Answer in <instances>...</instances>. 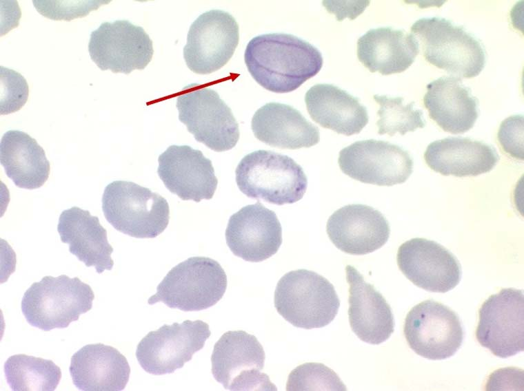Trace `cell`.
Masks as SVG:
<instances>
[{"label": "cell", "instance_id": "1", "mask_svg": "<svg viewBox=\"0 0 524 391\" xmlns=\"http://www.w3.org/2000/svg\"><path fill=\"white\" fill-rule=\"evenodd\" d=\"M244 60L252 78L268 91H294L323 66L319 50L306 41L283 33L256 36L248 43Z\"/></svg>", "mask_w": 524, "mask_h": 391}, {"label": "cell", "instance_id": "2", "mask_svg": "<svg viewBox=\"0 0 524 391\" xmlns=\"http://www.w3.org/2000/svg\"><path fill=\"white\" fill-rule=\"evenodd\" d=\"M236 182L247 197L283 205L300 200L308 187L302 169L290 157L258 150L245 156L235 170Z\"/></svg>", "mask_w": 524, "mask_h": 391}, {"label": "cell", "instance_id": "3", "mask_svg": "<svg viewBox=\"0 0 524 391\" xmlns=\"http://www.w3.org/2000/svg\"><path fill=\"white\" fill-rule=\"evenodd\" d=\"M94 298L91 287L77 277L45 276L27 289L21 308L29 324L49 331L77 321L91 310Z\"/></svg>", "mask_w": 524, "mask_h": 391}, {"label": "cell", "instance_id": "4", "mask_svg": "<svg viewBox=\"0 0 524 391\" xmlns=\"http://www.w3.org/2000/svg\"><path fill=\"white\" fill-rule=\"evenodd\" d=\"M411 31L420 40L425 60L451 76L471 78L483 70V45L463 27L444 18L430 17L415 21Z\"/></svg>", "mask_w": 524, "mask_h": 391}, {"label": "cell", "instance_id": "5", "mask_svg": "<svg viewBox=\"0 0 524 391\" xmlns=\"http://www.w3.org/2000/svg\"><path fill=\"white\" fill-rule=\"evenodd\" d=\"M339 306L333 285L314 271H290L276 286L274 306L277 312L297 328L312 329L328 325L337 315Z\"/></svg>", "mask_w": 524, "mask_h": 391}, {"label": "cell", "instance_id": "6", "mask_svg": "<svg viewBox=\"0 0 524 391\" xmlns=\"http://www.w3.org/2000/svg\"><path fill=\"white\" fill-rule=\"evenodd\" d=\"M102 210L116 230L136 238L156 237L170 220V208L164 198L130 181L115 180L105 187Z\"/></svg>", "mask_w": 524, "mask_h": 391}, {"label": "cell", "instance_id": "7", "mask_svg": "<svg viewBox=\"0 0 524 391\" xmlns=\"http://www.w3.org/2000/svg\"><path fill=\"white\" fill-rule=\"evenodd\" d=\"M227 275L218 262L192 257L173 267L148 303L163 302L183 311H199L215 305L227 288Z\"/></svg>", "mask_w": 524, "mask_h": 391}, {"label": "cell", "instance_id": "8", "mask_svg": "<svg viewBox=\"0 0 524 391\" xmlns=\"http://www.w3.org/2000/svg\"><path fill=\"white\" fill-rule=\"evenodd\" d=\"M176 106L179 120L196 141L218 152L236 145L238 123L214 90L196 83L188 85L178 96Z\"/></svg>", "mask_w": 524, "mask_h": 391}, {"label": "cell", "instance_id": "9", "mask_svg": "<svg viewBox=\"0 0 524 391\" xmlns=\"http://www.w3.org/2000/svg\"><path fill=\"white\" fill-rule=\"evenodd\" d=\"M265 352L255 336L243 330L228 331L216 342L211 356L212 374L225 389L276 390L264 367Z\"/></svg>", "mask_w": 524, "mask_h": 391}, {"label": "cell", "instance_id": "10", "mask_svg": "<svg viewBox=\"0 0 524 391\" xmlns=\"http://www.w3.org/2000/svg\"><path fill=\"white\" fill-rule=\"evenodd\" d=\"M210 335L208 324L201 320L164 324L139 341L136 357L149 374H171L190 361L193 355L203 348Z\"/></svg>", "mask_w": 524, "mask_h": 391}, {"label": "cell", "instance_id": "11", "mask_svg": "<svg viewBox=\"0 0 524 391\" xmlns=\"http://www.w3.org/2000/svg\"><path fill=\"white\" fill-rule=\"evenodd\" d=\"M403 333L415 353L431 360L452 357L464 338L458 316L447 306L432 299L418 304L409 311Z\"/></svg>", "mask_w": 524, "mask_h": 391}, {"label": "cell", "instance_id": "12", "mask_svg": "<svg viewBox=\"0 0 524 391\" xmlns=\"http://www.w3.org/2000/svg\"><path fill=\"white\" fill-rule=\"evenodd\" d=\"M88 52L102 71L129 74L151 61L152 41L143 28L127 20L104 22L90 34Z\"/></svg>", "mask_w": 524, "mask_h": 391}, {"label": "cell", "instance_id": "13", "mask_svg": "<svg viewBox=\"0 0 524 391\" xmlns=\"http://www.w3.org/2000/svg\"><path fill=\"white\" fill-rule=\"evenodd\" d=\"M476 338L500 358L524 350V295L521 290L502 288L478 310Z\"/></svg>", "mask_w": 524, "mask_h": 391}, {"label": "cell", "instance_id": "14", "mask_svg": "<svg viewBox=\"0 0 524 391\" xmlns=\"http://www.w3.org/2000/svg\"><path fill=\"white\" fill-rule=\"evenodd\" d=\"M338 163L352 179L378 186L405 182L413 171L408 152L388 142L373 139L355 142L342 149Z\"/></svg>", "mask_w": 524, "mask_h": 391}, {"label": "cell", "instance_id": "15", "mask_svg": "<svg viewBox=\"0 0 524 391\" xmlns=\"http://www.w3.org/2000/svg\"><path fill=\"white\" fill-rule=\"evenodd\" d=\"M239 25L228 12L212 10L191 25L183 57L188 67L199 74L212 73L225 65L239 43Z\"/></svg>", "mask_w": 524, "mask_h": 391}, {"label": "cell", "instance_id": "16", "mask_svg": "<svg viewBox=\"0 0 524 391\" xmlns=\"http://www.w3.org/2000/svg\"><path fill=\"white\" fill-rule=\"evenodd\" d=\"M396 261L410 281L430 292H448L461 281V268L457 259L432 240L416 237L406 241L398 249Z\"/></svg>", "mask_w": 524, "mask_h": 391}, {"label": "cell", "instance_id": "17", "mask_svg": "<svg viewBox=\"0 0 524 391\" xmlns=\"http://www.w3.org/2000/svg\"><path fill=\"white\" fill-rule=\"evenodd\" d=\"M225 240L234 255L247 262H259L279 251L282 228L276 213L257 202L231 215Z\"/></svg>", "mask_w": 524, "mask_h": 391}, {"label": "cell", "instance_id": "18", "mask_svg": "<svg viewBox=\"0 0 524 391\" xmlns=\"http://www.w3.org/2000/svg\"><path fill=\"white\" fill-rule=\"evenodd\" d=\"M157 173L165 187L183 200H210L218 179L210 159L188 145H171L158 158Z\"/></svg>", "mask_w": 524, "mask_h": 391}, {"label": "cell", "instance_id": "19", "mask_svg": "<svg viewBox=\"0 0 524 391\" xmlns=\"http://www.w3.org/2000/svg\"><path fill=\"white\" fill-rule=\"evenodd\" d=\"M326 231L339 250L353 255L372 253L388 240L387 220L378 210L361 204H348L329 218Z\"/></svg>", "mask_w": 524, "mask_h": 391}, {"label": "cell", "instance_id": "20", "mask_svg": "<svg viewBox=\"0 0 524 391\" xmlns=\"http://www.w3.org/2000/svg\"><path fill=\"white\" fill-rule=\"evenodd\" d=\"M349 288V321L352 330L363 341L378 345L394 331L392 309L383 295L367 283L352 266L345 267Z\"/></svg>", "mask_w": 524, "mask_h": 391}, {"label": "cell", "instance_id": "21", "mask_svg": "<svg viewBox=\"0 0 524 391\" xmlns=\"http://www.w3.org/2000/svg\"><path fill=\"white\" fill-rule=\"evenodd\" d=\"M69 372L79 390L121 391L129 381L130 368L117 348L94 344L83 346L72 356Z\"/></svg>", "mask_w": 524, "mask_h": 391}, {"label": "cell", "instance_id": "22", "mask_svg": "<svg viewBox=\"0 0 524 391\" xmlns=\"http://www.w3.org/2000/svg\"><path fill=\"white\" fill-rule=\"evenodd\" d=\"M57 231L61 241L69 246V251L87 267L94 266L97 273L111 270L113 248L109 244L106 230L97 216L77 207L61 213Z\"/></svg>", "mask_w": 524, "mask_h": 391}, {"label": "cell", "instance_id": "23", "mask_svg": "<svg viewBox=\"0 0 524 391\" xmlns=\"http://www.w3.org/2000/svg\"><path fill=\"white\" fill-rule=\"evenodd\" d=\"M423 103L430 117L445 131L459 134L471 129L478 116V99L454 76L440 77L426 86Z\"/></svg>", "mask_w": 524, "mask_h": 391}, {"label": "cell", "instance_id": "24", "mask_svg": "<svg viewBox=\"0 0 524 391\" xmlns=\"http://www.w3.org/2000/svg\"><path fill=\"white\" fill-rule=\"evenodd\" d=\"M251 127L258 140L281 149L308 148L320 140L318 127L297 109L279 103H266L257 109Z\"/></svg>", "mask_w": 524, "mask_h": 391}, {"label": "cell", "instance_id": "25", "mask_svg": "<svg viewBox=\"0 0 524 391\" xmlns=\"http://www.w3.org/2000/svg\"><path fill=\"white\" fill-rule=\"evenodd\" d=\"M424 159L431 169L441 175L466 177L490 171L499 156L495 148L483 142L448 137L431 142Z\"/></svg>", "mask_w": 524, "mask_h": 391}, {"label": "cell", "instance_id": "26", "mask_svg": "<svg viewBox=\"0 0 524 391\" xmlns=\"http://www.w3.org/2000/svg\"><path fill=\"white\" fill-rule=\"evenodd\" d=\"M419 44L414 36L390 27L370 29L357 41V57L371 72L401 73L414 61Z\"/></svg>", "mask_w": 524, "mask_h": 391}, {"label": "cell", "instance_id": "27", "mask_svg": "<svg viewBox=\"0 0 524 391\" xmlns=\"http://www.w3.org/2000/svg\"><path fill=\"white\" fill-rule=\"evenodd\" d=\"M305 102L314 122L337 134L347 136L359 134L369 120L367 109L359 98L331 84L310 87Z\"/></svg>", "mask_w": 524, "mask_h": 391}, {"label": "cell", "instance_id": "28", "mask_svg": "<svg viewBox=\"0 0 524 391\" xmlns=\"http://www.w3.org/2000/svg\"><path fill=\"white\" fill-rule=\"evenodd\" d=\"M0 162L14 184L26 189L42 187L50 171L43 149L34 138L19 130H8L1 137Z\"/></svg>", "mask_w": 524, "mask_h": 391}, {"label": "cell", "instance_id": "29", "mask_svg": "<svg viewBox=\"0 0 524 391\" xmlns=\"http://www.w3.org/2000/svg\"><path fill=\"white\" fill-rule=\"evenodd\" d=\"M3 369L13 391H53L61 379L60 368L52 360L24 354L10 357Z\"/></svg>", "mask_w": 524, "mask_h": 391}, {"label": "cell", "instance_id": "30", "mask_svg": "<svg viewBox=\"0 0 524 391\" xmlns=\"http://www.w3.org/2000/svg\"><path fill=\"white\" fill-rule=\"evenodd\" d=\"M373 97L380 105L377 112L379 119L376 122L379 134H387L392 136L399 132L405 135L407 132L414 131L425 126L423 113L421 109H414V101L404 105L403 97L378 94Z\"/></svg>", "mask_w": 524, "mask_h": 391}, {"label": "cell", "instance_id": "31", "mask_svg": "<svg viewBox=\"0 0 524 391\" xmlns=\"http://www.w3.org/2000/svg\"><path fill=\"white\" fill-rule=\"evenodd\" d=\"M288 391L346 390L339 376L320 363H305L297 366L288 376Z\"/></svg>", "mask_w": 524, "mask_h": 391}, {"label": "cell", "instance_id": "32", "mask_svg": "<svg viewBox=\"0 0 524 391\" xmlns=\"http://www.w3.org/2000/svg\"><path fill=\"white\" fill-rule=\"evenodd\" d=\"M110 1L107 0H33L32 3L37 11L46 18L54 21H70L74 19L84 17L91 11L98 10L101 6L108 4Z\"/></svg>", "mask_w": 524, "mask_h": 391}, {"label": "cell", "instance_id": "33", "mask_svg": "<svg viewBox=\"0 0 524 391\" xmlns=\"http://www.w3.org/2000/svg\"><path fill=\"white\" fill-rule=\"evenodd\" d=\"M0 114L19 111L26 103L29 87L26 78L19 72L0 67Z\"/></svg>", "mask_w": 524, "mask_h": 391}, {"label": "cell", "instance_id": "34", "mask_svg": "<svg viewBox=\"0 0 524 391\" xmlns=\"http://www.w3.org/2000/svg\"><path fill=\"white\" fill-rule=\"evenodd\" d=\"M523 115H513L502 121L498 131V140L503 149L514 158L523 160Z\"/></svg>", "mask_w": 524, "mask_h": 391}, {"label": "cell", "instance_id": "35", "mask_svg": "<svg viewBox=\"0 0 524 391\" xmlns=\"http://www.w3.org/2000/svg\"><path fill=\"white\" fill-rule=\"evenodd\" d=\"M322 3L328 11L336 14L338 21H342L346 17L352 20L356 18L363 12L370 1H344L345 8L340 6L336 1H323Z\"/></svg>", "mask_w": 524, "mask_h": 391}]
</instances>
